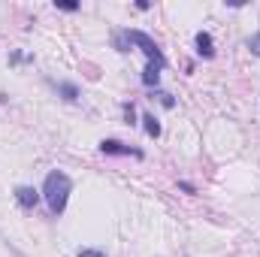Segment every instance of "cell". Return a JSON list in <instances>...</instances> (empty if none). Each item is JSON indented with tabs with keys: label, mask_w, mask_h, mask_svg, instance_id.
Instances as JSON below:
<instances>
[{
	"label": "cell",
	"mask_w": 260,
	"mask_h": 257,
	"mask_svg": "<svg viewBox=\"0 0 260 257\" xmlns=\"http://www.w3.org/2000/svg\"><path fill=\"white\" fill-rule=\"evenodd\" d=\"M127 46H139L142 52H145V58H148V64L154 67H167V58H164V52L157 49V43L148 37V34H142V30H121L118 37H115V49L118 52H130Z\"/></svg>",
	"instance_id": "obj_1"
},
{
	"label": "cell",
	"mask_w": 260,
	"mask_h": 257,
	"mask_svg": "<svg viewBox=\"0 0 260 257\" xmlns=\"http://www.w3.org/2000/svg\"><path fill=\"white\" fill-rule=\"evenodd\" d=\"M124 118H127V124H136L133 118H136V109H133V103H124Z\"/></svg>",
	"instance_id": "obj_10"
},
{
	"label": "cell",
	"mask_w": 260,
	"mask_h": 257,
	"mask_svg": "<svg viewBox=\"0 0 260 257\" xmlns=\"http://www.w3.org/2000/svg\"><path fill=\"white\" fill-rule=\"evenodd\" d=\"M70 191H73V182H70V176H67V173H61V170H52V173L46 176L43 197H46V203H49L52 215H61V212L67 209Z\"/></svg>",
	"instance_id": "obj_2"
},
{
	"label": "cell",
	"mask_w": 260,
	"mask_h": 257,
	"mask_svg": "<svg viewBox=\"0 0 260 257\" xmlns=\"http://www.w3.org/2000/svg\"><path fill=\"white\" fill-rule=\"evenodd\" d=\"M157 97H160V103H164L167 109H173V106H176V100H173V94H157Z\"/></svg>",
	"instance_id": "obj_12"
},
{
	"label": "cell",
	"mask_w": 260,
	"mask_h": 257,
	"mask_svg": "<svg viewBox=\"0 0 260 257\" xmlns=\"http://www.w3.org/2000/svg\"><path fill=\"white\" fill-rule=\"evenodd\" d=\"M52 85L58 88V94H61L64 100H70V103L79 97V88H76V85H70V82H52Z\"/></svg>",
	"instance_id": "obj_6"
},
{
	"label": "cell",
	"mask_w": 260,
	"mask_h": 257,
	"mask_svg": "<svg viewBox=\"0 0 260 257\" xmlns=\"http://www.w3.org/2000/svg\"><path fill=\"white\" fill-rule=\"evenodd\" d=\"M248 49H251V52H254V55L260 58V30L254 34V37H251V40H248Z\"/></svg>",
	"instance_id": "obj_9"
},
{
	"label": "cell",
	"mask_w": 260,
	"mask_h": 257,
	"mask_svg": "<svg viewBox=\"0 0 260 257\" xmlns=\"http://www.w3.org/2000/svg\"><path fill=\"white\" fill-rule=\"evenodd\" d=\"M100 151H103V154H130V157H142L139 148L124 145V142H118V139H103V142H100Z\"/></svg>",
	"instance_id": "obj_3"
},
{
	"label": "cell",
	"mask_w": 260,
	"mask_h": 257,
	"mask_svg": "<svg viewBox=\"0 0 260 257\" xmlns=\"http://www.w3.org/2000/svg\"><path fill=\"white\" fill-rule=\"evenodd\" d=\"M194 46H197V55H203V58H212L215 55V49H212V37L206 34V30H200L194 37Z\"/></svg>",
	"instance_id": "obj_5"
},
{
	"label": "cell",
	"mask_w": 260,
	"mask_h": 257,
	"mask_svg": "<svg viewBox=\"0 0 260 257\" xmlns=\"http://www.w3.org/2000/svg\"><path fill=\"white\" fill-rule=\"evenodd\" d=\"M79 257H106V254H103V251H97V248H82Z\"/></svg>",
	"instance_id": "obj_11"
},
{
	"label": "cell",
	"mask_w": 260,
	"mask_h": 257,
	"mask_svg": "<svg viewBox=\"0 0 260 257\" xmlns=\"http://www.w3.org/2000/svg\"><path fill=\"white\" fill-rule=\"evenodd\" d=\"M142 121H145V133H148V136H154V139L160 136V121H157L151 112H145V115H142Z\"/></svg>",
	"instance_id": "obj_7"
},
{
	"label": "cell",
	"mask_w": 260,
	"mask_h": 257,
	"mask_svg": "<svg viewBox=\"0 0 260 257\" xmlns=\"http://www.w3.org/2000/svg\"><path fill=\"white\" fill-rule=\"evenodd\" d=\"M55 6H58V9H64V12H76V9H79V3H73V0H58Z\"/></svg>",
	"instance_id": "obj_8"
},
{
	"label": "cell",
	"mask_w": 260,
	"mask_h": 257,
	"mask_svg": "<svg viewBox=\"0 0 260 257\" xmlns=\"http://www.w3.org/2000/svg\"><path fill=\"white\" fill-rule=\"evenodd\" d=\"M15 200H18L21 209H37V203H40V191L30 188V185H18V188H15Z\"/></svg>",
	"instance_id": "obj_4"
}]
</instances>
